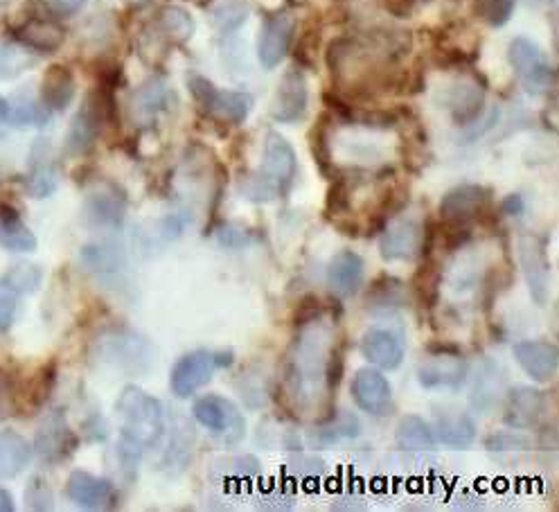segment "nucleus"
<instances>
[{
  "label": "nucleus",
  "instance_id": "cd10ccee",
  "mask_svg": "<svg viewBox=\"0 0 559 512\" xmlns=\"http://www.w3.org/2000/svg\"><path fill=\"white\" fill-rule=\"evenodd\" d=\"M0 249L14 253H32L37 249V237L8 203H0Z\"/></svg>",
  "mask_w": 559,
  "mask_h": 512
},
{
  "label": "nucleus",
  "instance_id": "a878e982",
  "mask_svg": "<svg viewBox=\"0 0 559 512\" xmlns=\"http://www.w3.org/2000/svg\"><path fill=\"white\" fill-rule=\"evenodd\" d=\"M75 97V78L66 66H52L41 82V105L55 114L68 109Z\"/></svg>",
  "mask_w": 559,
  "mask_h": 512
},
{
  "label": "nucleus",
  "instance_id": "9d476101",
  "mask_svg": "<svg viewBox=\"0 0 559 512\" xmlns=\"http://www.w3.org/2000/svg\"><path fill=\"white\" fill-rule=\"evenodd\" d=\"M469 374V364L461 353H429V359L417 368V382L429 391L461 389Z\"/></svg>",
  "mask_w": 559,
  "mask_h": 512
},
{
  "label": "nucleus",
  "instance_id": "9b49d317",
  "mask_svg": "<svg viewBox=\"0 0 559 512\" xmlns=\"http://www.w3.org/2000/svg\"><path fill=\"white\" fill-rule=\"evenodd\" d=\"M307 105H309V91H307V80L302 68L294 66L285 73L283 82H280L273 105H271V116L277 122H298L305 118L307 114Z\"/></svg>",
  "mask_w": 559,
  "mask_h": 512
},
{
  "label": "nucleus",
  "instance_id": "6e6d98bb",
  "mask_svg": "<svg viewBox=\"0 0 559 512\" xmlns=\"http://www.w3.org/2000/svg\"><path fill=\"white\" fill-rule=\"evenodd\" d=\"M219 242L224 245V247H241V245H247L249 242V237H247V233H241V230H233V228H224V230H219Z\"/></svg>",
  "mask_w": 559,
  "mask_h": 512
},
{
  "label": "nucleus",
  "instance_id": "7ed1b4c3",
  "mask_svg": "<svg viewBox=\"0 0 559 512\" xmlns=\"http://www.w3.org/2000/svg\"><path fill=\"white\" fill-rule=\"evenodd\" d=\"M188 88L199 105V109L217 122L241 124L253 109V97L239 91H222L207 78L192 73L188 78Z\"/></svg>",
  "mask_w": 559,
  "mask_h": 512
},
{
  "label": "nucleus",
  "instance_id": "bf43d9fd",
  "mask_svg": "<svg viewBox=\"0 0 559 512\" xmlns=\"http://www.w3.org/2000/svg\"><path fill=\"white\" fill-rule=\"evenodd\" d=\"M124 3H129V5H135V8H140V5H145V3H150V0H124Z\"/></svg>",
  "mask_w": 559,
  "mask_h": 512
},
{
  "label": "nucleus",
  "instance_id": "052dcab7",
  "mask_svg": "<svg viewBox=\"0 0 559 512\" xmlns=\"http://www.w3.org/2000/svg\"><path fill=\"white\" fill-rule=\"evenodd\" d=\"M0 3H10V0H0Z\"/></svg>",
  "mask_w": 559,
  "mask_h": 512
},
{
  "label": "nucleus",
  "instance_id": "58836bf2",
  "mask_svg": "<svg viewBox=\"0 0 559 512\" xmlns=\"http://www.w3.org/2000/svg\"><path fill=\"white\" fill-rule=\"evenodd\" d=\"M359 433H361V422L357 420V416L347 412H338V414L332 412L323 422V427L317 431V440L323 442V445H332V442H338V440L357 438Z\"/></svg>",
  "mask_w": 559,
  "mask_h": 512
},
{
  "label": "nucleus",
  "instance_id": "f3484780",
  "mask_svg": "<svg viewBox=\"0 0 559 512\" xmlns=\"http://www.w3.org/2000/svg\"><path fill=\"white\" fill-rule=\"evenodd\" d=\"M366 278V262L364 258L353 251V249H343L338 251L330 266H328V287L334 298H353Z\"/></svg>",
  "mask_w": 559,
  "mask_h": 512
},
{
  "label": "nucleus",
  "instance_id": "5fc2aeb1",
  "mask_svg": "<svg viewBox=\"0 0 559 512\" xmlns=\"http://www.w3.org/2000/svg\"><path fill=\"white\" fill-rule=\"evenodd\" d=\"M497 211L501 217H519V215H523V211H526V201H523L521 194L512 192L506 199H501Z\"/></svg>",
  "mask_w": 559,
  "mask_h": 512
},
{
  "label": "nucleus",
  "instance_id": "b1692460",
  "mask_svg": "<svg viewBox=\"0 0 559 512\" xmlns=\"http://www.w3.org/2000/svg\"><path fill=\"white\" fill-rule=\"evenodd\" d=\"M406 305V287L391 273H379L366 291V310L374 314H389Z\"/></svg>",
  "mask_w": 559,
  "mask_h": 512
},
{
  "label": "nucleus",
  "instance_id": "6ab92c4d",
  "mask_svg": "<svg viewBox=\"0 0 559 512\" xmlns=\"http://www.w3.org/2000/svg\"><path fill=\"white\" fill-rule=\"evenodd\" d=\"M419 240H423V224L413 219H400L381 230L379 253L386 262L411 260L419 253Z\"/></svg>",
  "mask_w": 559,
  "mask_h": 512
},
{
  "label": "nucleus",
  "instance_id": "0eeeda50",
  "mask_svg": "<svg viewBox=\"0 0 559 512\" xmlns=\"http://www.w3.org/2000/svg\"><path fill=\"white\" fill-rule=\"evenodd\" d=\"M508 59L528 93H544L552 84V68L535 41L526 37L512 39L508 46Z\"/></svg>",
  "mask_w": 559,
  "mask_h": 512
},
{
  "label": "nucleus",
  "instance_id": "393cba45",
  "mask_svg": "<svg viewBox=\"0 0 559 512\" xmlns=\"http://www.w3.org/2000/svg\"><path fill=\"white\" fill-rule=\"evenodd\" d=\"M436 440L447 448L465 450L476 440V425L467 414L461 412H438L433 425Z\"/></svg>",
  "mask_w": 559,
  "mask_h": 512
},
{
  "label": "nucleus",
  "instance_id": "7c9ffc66",
  "mask_svg": "<svg viewBox=\"0 0 559 512\" xmlns=\"http://www.w3.org/2000/svg\"><path fill=\"white\" fill-rule=\"evenodd\" d=\"M57 177L55 167L48 156V143H37L32 152V167L27 177V192L37 199H46L55 192Z\"/></svg>",
  "mask_w": 559,
  "mask_h": 512
},
{
  "label": "nucleus",
  "instance_id": "de8ad7c7",
  "mask_svg": "<svg viewBox=\"0 0 559 512\" xmlns=\"http://www.w3.org/2000/svg\"><path fill=\"white\" fill-rule=\"evenodd\" d=\"M345 374V344H334L325 359V386L330 395L336 393Z\"/></svg>",
  "mask_w": 559,
  "mask_h": 512
},
{
  "label": "nucleus",
  "instance_id": "37998d69",
  "mask_svg": "<svg viewBox=\"0 0 559 512\" xmlns=\"http://www.w3.org/2000/svg\"><path fill=\"white\" fill-rule=\"evenodd\" d=\"M512 283V269L510 266H495L485 273L483 285H480V296H483V307L489 312L492 305L497 302L499 294L508 289Z\"/></svg>",
  "mask_w": 559,
  "mask_h": 512
},
{
  "label": "nucleus",
  "instance_id": "f704fd0d",
  "mask_svg": "<svg viewBox=\"0 0 559 512\" xmlns=\"http://www.w3.org/2000/svg\"><path fill=\"white\" fill-rule=\"evenodd\" d=\"M167 102H169L167 86L160 80H152L133 95V116L147 122L167 109Z\"/></svg>",
  "mask_w": 559,
  "mask_h": 512
},
{
  "label": "nucleus",
  "instance_id": "39448f33",
  "mask_svg": "<svg viewBox=\"0 0 559 512\" xmlns=\"http://www.w3.org/2000/svg\"><path fill=\"white\" fill-rule=\"evenodd\" d=\"M192 416L201 427L215 433L224 445H237L247 433V420H243L239 408L230 400L215 393L199 397L192 406Z\"/></svg>",
  "mask_w": 559,
  "mask_h": 512
},
{
  "label": "nucleus",
  "instance_id": "c9c22d12",
  "mask_svg": "<svg viewBox=\"0 0 559 512\" xmlns=\"http://www.w3.org/2000/svg\"><path fill=\"white\" fill-rule=\"evenodd\" d=\"M332 131H330V124L325 122V116L317 122V127L311 129V135H309V147H311V156H313V163H317V167L321 169V175L325 179H334L336 177V165H334V152H332Z\"/></svg>",
  "mask_w": 559,
  "mask_h": 512
},
{
  "label": "nucleus",
  "instance_id": "2eb2a0df",
  "mask_svg": "<svg viewBox=\"0 0 559 512\" xmlns=\"http://www.w3.org/2000/svg\"><path fill=\"white\" fill-rule=\"evenodd\" d=\"M353 397L368 416H389L393 408V391L389 380L374 368H361L353 380Z\"/></svg>",
  "mask_w": 559,
  "mask_h": 512
},
{
  "label": "nucleus",
  "instance_id": "423d86ee",
  "mask_svg": "<svg viewBox=\"0 0 559 512\" xmlns=\"http://www.w3.org/2000/svg\"><path fill=\"white\" fill-rule=\"evenodd\" d=\"M111 111V97L107 93H91L82 109L75 114L73 122H70L68 135H66V150L68 154H84L93 147L97 133L102 129V122L109 118Z\"/></svg>",
  "mask_w": 559,
  "mask_h": 512
},
{
  "label": "nucleus",
  "instance_id": "13d9d810",
  "mask_svg": "<svg viewBox=\"0 0 559 512\" xmlns=\"http://www.w3.org/2000/svg\"><path fill=\"white\" fill-rule=\"evenodd\" d=\"M8 111H10V102L5 97H0V122H8Z\"/></svg>",
  "mask_w": 559,
  "mask_h": 512
},
{
  "label": "nucleus",
  "instance_id": "473e14b6",
  "mask_svg": "<svg viewBox=\"0 0 559 512\" xmlns=\"http://www.w3.org/2000/svg\"><path fill=\"white\" fill-rule=\"evenodd\" d=\"M156 25H158L163 37H167L174 44H183V41L192 39V34L197 29L192 14L179 5L163 8L156 16Z\"/></svg>",
  "mask_w": 559,
  "mask_h": 512
},
{
  "label": "nucleus",
  "instance_id": "3c124183",
  "mask_svg": "<svg viewBox=\"0 0 559 512\" xmlns=\"http://www.w3.org/2000/svg\"><path fill=\"white\" fill-rule=\"evenodd\" d=\"M16 291H12L5 283H0V332H8L16 319Z\"/></svg>",
  "mask_w": 559,
  "mask_h": 512
},
{
  "label": "nucleus",
  "instance_id": "a211bd4d",
  "mask_svg": "<svg viewBox=\"0 0 559 512\" xmlns=\"http://www.w3.org/2000/svg\"><path fill=\"white\" fill-rule=\"evenodd\" d=\"M80 438L70 431L63 414L50 416L37 433V452L46 463H61L78 452Z\"/></svg>",
  "mask_w": 559,
  "mask_h": 512
},
{
  "label": "nucleus",
  "instance_id": "72a5a7b5",
  "mask_svg": "<svg viewBox=\"0 0 559 512\" xmlns=\"http://www.w3.org/2000/svg\"><path fill=\"white\" fill-rule=\"evenodd\" d=\"M82 264L97 273V276H109L124 266V253L116 245H88L80 253Z\"/></svg>",
  "mask_w": 559,
  "mask_h": 512
},
{
  "label": "nucleus",
  "instance_id": "dca6fc26",
  "mask_svg": "<svg viewBox=\"0 0 559 512\" xmlns=\"http://www.w3.org/2000/svg\"><path fill=\"white\" fill-rule=\"evenodd\" d=\"M514 359L531 380L546 384L555 380L559 370V348L550 341H519L514 344Z\"/></svg>",
  "mask_w": 559,
  "mask_h": 512
},
{
  "label": "nucleus",
  "instance_id": "79ce46f5",
  "mask_svg": "<svg viewBox=\"0 0 559 512\" xmlns=\"http://www.w3.org/2000/svg\"><path fill=\"white\" fill-rule=\"evenodd\" d=\"M474 237V224L465 222H442L438 224V245L444 253H456Z\"/></svg>",
  "mask_w": 559,
  "mask_h": 512
},
{
  "label": "nucleus",
  "instance_id": "a18cd8bd",
  "mask_svg": "<svg viewBox=\"0 0 559 512\" xmlns=\"http://www.w3.org/2000/svg\"><path fill=\"white\" fill-rule=\"evenodd\" d=\"M239 192H241L243 199L255 201V203H266V201H273V199L280 197L277 188H275L262 172L241 175V179H239Z\"/></svg>",
  "mask_w": 559,
  "mask_h": 512
},
{
  "label": "nucleus",
  "instance_id": "6e6552de",
  "mask_svg": "<svg viewBox=\"0 0 559 512\" xmlns=\"http://www.w3.org/2000/svg\"><path fill=\"white\" fill-rule=\"evenodd\" d=\"M492 190L476 183H465L449 190L440 201V219L442 222H465L476 224L480 215L492 209Z\"/></svg>",
  "mask_w": 559,
  "mask_h": 512
},
{
  "label": "nucleus",
  "instance_id": "f257e3e1",
  "mask_svg": "<svg viewBox=\"0 0 559 512\" xmlns=\"http://www.w3.org/2000/svg\"><path fill=\"white\" fill-rule=\"evenodd\" d=\"M116 412L120 418V461L124 467H135L163 436V406L143 389L127 386L116 402Z\"/></svg>",
  "mask_w": 559,
  "mask_h": 512
},
{
  "label": "nucleus",
  "instance_id": "1a4fd4ad",
  "mask_svg": "<svg viewBox=\"0 0 559 512\" xmlns=\"http://www.w3.org/2000/svg\"><path fill=\"white\" fill-rule=\"evenodd\" d=\"M262 175L277 188L280 197H287L296 181V175H298L296 152L285 135H280L277 131L266 133Z\"/></svg>",
  "mask_w": 559,
  "mask_h": 512
},
{
  "label": "nucleus",
  "instance_id": "603ef678",
  "mask_svg": "<svg viewBox=\"0 0 559 512\" xmlns=\"http://www.w3.org/2000/svg\"><path fill=\"white\" fill-rule=\"evenodd\" d=\"M485 445L489 452H506V450H526L531 442L528 438L516 436V433H497L492 438H487Z\"/></svg>",
  "mask_w": 559,
  "mask_h": 512
},
{
  "label": "nucleus",
  "instance_id": "4d7b16f0",
  "mask_svg": "<svg viewBox=\"0 0 559 512\" xmlns=\"http://www.w3.org/2000/svg\"><path fill=\"white\" fill-rule=\"evenodd\" d=\"M0 512H14V497L5 488H0Z\"/></svg>",
  "mask_w": 559,
  "mask_h": 512
},
{
  "label": "nucleus",
  "instance_id": "c756f323",
  "mask_svg": "<svg viewBox=\"0 0 559 512\" xmlns=\"http://www.w3.org/2000/svg\"><path fill=\"white\" fill-rule=\"evenodd\" d=\"M395 442L404 452H433L438 440L429 422H425L419 416H404L397 425Z\"/></svg>",
  "mask_w": 559,
  "mask_h": 512
},
{
  "label": "nucleus",
  "instance_id": "a19ab883",
  "mask_svg": "<svg viewBox=\"0 0 559 512\" xmlns=\"http://www.w3.org/2000/svg\"><path fill=\"white\" fill-rule=\"evenodd\" d=\"M44 271L37 264H14L0 283H5L16 294H34L41 287Z\"/></svg>",
  "mask_w": 559,
  "mask_h": 512
},
{
  "label": "nucleus",
  "instance_id": "09e8293b",
  "mask_svg": "<svg viewBox=\"0 0 559 512\" xmlns=\"http://www.w3.org/2000/svg\"><path fill=\"white\" fill-rule=\"evenodd\" d=\"M325 312V305L317 294H307L300 298L298 307H296V314H294V325L296 328H305L309 323H317L321 321Z\"/></svg>",
  "mask_w": 559,
  "mask_h": 512
},
{
  "label": "nucleus",
  "instance_id": "5701e85b",
  "mask_svg": "<svg viewBox=\"0 0 559 512\" xmlns=\"http://www.w3.org/2000/svg\"><path fill=\"white\" fill-rule=\"evenodd\" d=\"M124 213H127V199L116 186L93 192L86 201V215L97 226L118 228L124 222Z\"/></svg>",
  "mask_w": 559,
  "mask_h": 512
},
{
  "label": "nucleus",
  "instance_id": "412c9836",
  "mask_svg": "<svg viewBox=\"0 0 559 512\" xmlns=\"http://www.w3.org/2000/svg\"><path fill=\"white\" fill-rule=\"evenodd\" d=\"M361 355L381 370H395L404 361V344L400 334L372 328L361 338Z\"/></svg>",
  "mask_w": 559,
  "mask_h": 512
},
{
  "label": "nucleus",
  "instance_id": "2f4dec72",
  "mask_svg": "<svg viewBox=\"0 0 559 512\" xmlns=\"http://www.w3.org/2000/svg\"><path fill=\"white\" fill-rule=\"evenodd\" d=\"M19 39L37 52H55L57 48H61L66 32L50 21H29L19 29Z\"/></svg>",
  "mask_w": 559,
  "mask_h": 512
},
{
  "label": "nucleus",
  "instance_id": "bb28decb",
  "mask_svg": "<svg viewBox=\"0 0 559 512\" xmlns=\"http://www.w3.org/2000/svg\"><path fill=\"white\" fill-rule=\"evenodd\" d=\"M440 287H442V269L438 260L433 255L423 258V262H419L417 271L411 278V291L425 312L436 310V305L440 302Z\"/></svg>",
  "mask_w": 559,
  "mask_h": 512
},
{
  "label": "nucleus",
  "instance_id": "4468645a",
  "mask_svg": "<svg viewBox=\"0 0 559 512\" xmlns=\"http://www.w3.org/2000/svg\"><path fill=\"white\" fill-rule=\"evenodd\" d=\"M519 262L523 273H526V283L531 296L537 305L548 302V278H550V262L546 255L544 245L535 235H521L519 237Z\"/></svg>",
  "mask_w": 559,
  "mask_h": 512
},
{
  "label": "nucleus",
  "instance_id": "c03bdc74",
  "mask_svg": "<svg viewBox=\"0 0 559 512\" xmlns=\"http://www.w3.org/2000/svg\"><path fill=\"white\" fill-rule=\"evenodd\" d=\"M55 382H57V364L50 361L48 366H44L37 372V378H34L32 384L27 386L25 397H27L29 408H39L46 404V400L50 397V393L55 389Z\"/></svg>",
  "mask_w": 559,
  "mask_h": 512
},
{
  "label": "nucleus",
  "instance_id": "49530a36",
  "mask_svg": "<svg viewBox=\"0 0 559 512\" xmlns=\"http://www.w3.org/2000/svg\"><path fill=\"white\" fill-rule=\"evenodd\" d=\"M516 8V0H476V14L487 25L503 27Z\"/></svg>",
  "mask_w": 559,
  "mask_h": 512
},
{
  "label": "nucleus",
  "instance_id": "aec40b11",
  "mask_svg": "<svg viewBox=\"0 0 559 512\" xmlns=\"http://www.w3.org/2000/svg\"><path fill=\"white\" fill-rule=\"evenodd\" d=\"M546 412V395L533 386H516L508 395L506 425L512 429L537 427Z\"/></svg>",
  "mask_w": 559,
  "mask_h": 512
},
{
  "label": "nucleus",
  "instance_id": "4c0bfd02",
  "mask_svg": "<svg viewBox=\"0 0 559 512\" xmlns=\"http://www.w3.org/2000/svg\"><path fill=\"white\" fill-rule=\"evenodd\" d=\"M328 197H325V215L330 219L345 217L353 209V190L357 186V179H349L345 172H336L334 179H330Z\"/></svg>",
  "mask_w": 559,
  "mask_h": 512
},
{
  "label": "nucleus",
  "instance_id": "864d4df0",
  "mask_svg": "<svg viewBox=\"0 0 559 512\" xmlns=\"http://www.w3.org/2000/svg\"><path fill=\"white\" fill-rule=\"evenodd\" d=\"M86 0H41V5L52 16H73L84 8Z\"/></svg>",
  "mask_w": 559,
  "mask_h": 512
},
{
  "label": "nucleus",
  "instance_id": "4be33fe9",
  "mask_svg": "<svg viewBox=\"0 0 559 512\" xmlns=\"http://www.w3.org/2000/svg\"><path fill=\"white\" fill-rule=\"evenodd\" d=\"M444 102H447V109L453 116V120H456L459 124H472L483 111L485 93H483V86H478L476 82L463 80L447 91Z\"/></svg>",
  "mask_w": 559,
  "mask_h": 512
},
{
  "label": "nucleus",
  "instance_id": "f8f14e48",
  "mask_svg": "<svg viewBox=\"0 0 559 512\" xmlns=\"http://www.w3.org/2000/svg\"><path fill=\"white\" fill-rule=\"evenodd\" d=\"M296 21L289 12H277L264 19L258 41V59L264 68H275L292 48Z\"/></svg>",
  "mask_w": 559,
  "mask_h": 512
},
{
  "label": "nucleus",
  "instance_id": "ddd939ff",
  "mask_svg": "<svg viewBox=\"0 0 559 512\" xmlns=\"http://www.w3.org/2000/svg\"><path fill=\"white\" fill-rule=\"evenodd\" d=\"M66 495L84 510H111L118 505V492L114 484L82 469L68 476Z\"/></svg>",
  "mask_w": 559,
  "mask_h": 512
},
{
  "label": "nucleus",
  "instance_id": "f03ea898",
  "mask_svg": "<svg viewBox=\"0 0 559 512\" xmlns=\"http://www.w3.org/2000/svg\"><path fill=\"white\" fill-rule=\"evenodd\" d=\"M93 357L99 366H107L127 374H143L154 361V350L140 334L131 330H116L104 334L97 341Z\"/></svg>",
  "mask_w": 559,
  "mask_h": 512
},
{
  "label": "nucleus",
  "instance_id": "ea45409f",
  "mask_svg": "<svg viewBox=\"0 0 559 512\" xmlns=\"http://www.w3.org/2000/svg\"><path fill=\"white\" fill-rule=\"evenodd\" d=\"M34 63H37V57H34L27 48H21V46L0 48V82L16 80L25 71H29Z\"/></svg>",
  "mask_w": 559,
  "mask_h": 512
},
{
  "label": "nucleus",
  "instance_id": "c85d7f7f",
  "mask_svg": "<svg viewBox=\"0 0 559 512\" xmlns=\"http://www.w3.org/2000/svg\"><path fill=\"white\" fill-rule=\"evenodd\" d=\"M32 461L29 442L14 429H0V479H14Z\"/></svg>",
  "mask_w": 559,
  "mask_h": 512
},
{
  "label": "nucleus",
  "instance_id": "20e7f679",
  "mask_svg": "<svg viewBox=\"0 0 559 512\" xmlns=\"http://www.w3.org/2000/svg\"><path fill=\"white\" fill-rule=\"evenodd\" d=\"M235 361L233 353H213V350H192L183 355L171 368L169 386L171 393L188 400L197 391H201L210 380L215 378V372L222 368H230Z\"/></svg>",
  "mask_w": 559,
  "mask_h": 512
},
{
  "label": "nucleus",
  "instance_id": "e433bc0d",
  "mask_svg": "<svg viewBox=\"0 0 559 512\" xmlns=\"http://www.w3.org/2000/svg\"><path fill=\"white\" fill-rule=\"evenodd\" d=\"M10 102V111H8V122L12 127L25 129V127H39L50 120V111L41 105V102L32 99L29 95H16Z\"/></svg>",
  "mask_w": 559,
  "mask_h": 512
},
{
  "label": "nucleus",
  "instance_id": "8fccbe9b",
  "mask_svg": "<svg viewBox=\"0 0 559 512\" xmlns=\"http://www.w3.org/2000/svg\"><path fill=\"white\" fill-rule=\"evenodd\" d=\"M25 501L32 510H50L52 508V490L41 479V476H34V479L27 484Z\"/></svg>",
  "mask_w": 559,
  "mask_h": 512
}]
</instances>
